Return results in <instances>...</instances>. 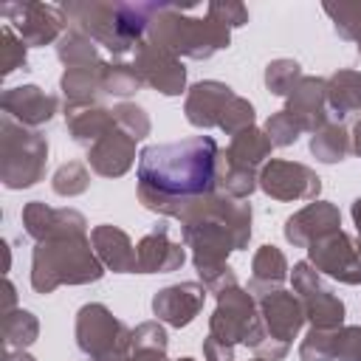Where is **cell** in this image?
I'll return each mask as SVG.
<instances>
[{
    "label": "cell",
    "mask_w": 361,
    "mask_h": 361,
    "mask_svg": "<svg viewBox=\"0 0 361 361\" xmlns=\"http://www.w3.org/2000/svg\"><path fill=\"white\" fill-rule=\"evenodd\" d=\"M0 14L6 25H11L14 34L25 45H34V48L48 45L54 39L59 42L68 25L62 6H48V3H6L0 6Z\"/></svg>",
    "instance_id": "obj_9"
},
{
    "label": "cell",
    "mask_w": 361,
    "mask_h": 361,
    "mask_svg": "<svg viewBox=\"0 0 361 361\" xmlns=\"http://www.w3.org/2000/svg\"><path fill=\"white\" fill-rule=\"evenodd\" d=\"M206 14H212L217 23H223L228 28H240V25L248 23V11H245L243 3H220V0H214V3L206 6Z\"/></svg>",
    "instance_id": "obj_43"
},
{
    "label": "cell",
    "mask_w": 361,
    "mask_h": 361,
    "mask_svg": "<svg viewBox=\"0 0 361 361\" xmlns=\"http://www.w3.org/2000/svg\"><path fill=\"white\" fill-rule=\"evenodd\" d=\"M358 51H361V45H358Z\"/></svg>",
    "instance_id": "obj_50"
},
{
    "label": "cell",
    "mask_w": 361,
    "mask_h": 361,
    "mask_svg": "<svg viewBox=\"0 0 361 361\" xmlns=\"http://www.w3.org/2000/svg\"><path fill=\"white\" fill-rule=\"evenodd\" d=\"M25 42L14 34L11 25H3V45H0V65H3V76L14 73L17 68H25Z\"/></svg>",
    "instance_id": "obj_40"
},
{
    "label": "cell",
    "mask_w": 361,
    "mask_h": 361,
    "mask_svg": "<svg viewBox=\"0 0 361 361\" xmlns=\"http://www.w3.org/2000/svg\"><path fill=\"white\" fill-rule=\"evenodd\" d=\"M54 192L62 195V197H73V195H82L87 186H90V175L82 164L71 161V164H62L56 172H54V180H51Z\"/></svg>",
    "instance_id": "obj_36"
},
{
    "label": "cell",
    "mask_w": 361,
    "mask_h": 361,
    "mask_svg": "<svg viewBox=\"0 0 361 361\" xmlns=\"http://www.w3.org/2000/svg\"><path fill=\"white\" fill-rule=\"evenodd\" d=\"M299 358L302 361H333V330L310 327V333L305 336L299 347Z\"/></svg>",
    "instance_id": "obj_39"
},
{
    "label": "cell",
    "mask_w": 361,
    "mask_h": 361,
    "mask_svg": "<svg viewBox=\"0 0 361 361\" xmlns=\"http://www.w3.org/2000/svg\"><path fill=\"white\" fill-rule=\"evenodd\" d=\"M248 127H254V107H251L248 99L234 93V99L226 104V110L220 116V130H226L228 135H237Z\"/></svg>",
    "instance_id": "obj_37"
},
{
    "label": "cell",
    "mask_w": 361,
    "mask_h": 361,
    "mask_svg": "<svg viewBox=\"0 0 361 361\" xmlns=\"http://www.w3.org/2000/svg\"><path fill=\"white\" fill-rule=\"evenodd\" d=\"M203 355H206V361H234V347L220 341V338H214V336H206Z\"/></svg>",
    "instance_id": "obj_44"
},
{
    "label": "cell",
    "mask_w": 361,
    "mask_h": 361,
    "mask_svg": "<svg viewBox=\"0 0 361 361\" xmlns=\"http://www.w3.org/2000/svg\"><path fill=\"white\" fill-rule=\"evenodd\" d=\"M90 243L96 257L102 259L104 268L116 271V274H135L138 271V257L135 248L130 243V237L116 228V226H96L90 231Z\"/></svg>",
    "instance_id": "obj_24"
},
{
    "label": "cell",
    "mask_w": 361,
    "mask_h": 361,
    "mask_svg": "<svg viewBox=\"0 0 361 361\" xmlns=\"http://www.w3.org/2000/svg\"><path fill=\"white\" fill-rule=\"evenodd\" d=\"M338 226H341L338 209L327 200H316V203H307L305 209H299L296 214H290L285 220V240L293 243V245L307 248L310 243L338 231Z\"/></svg>",
    "instance_id": "obj_15"
},
{
    "label": "cell",
    "mask_w": 361,
    "mask_h": 361,
    "mask_svg": "<svg viewBox=\"0 0 361 361\" xmlns=\"http://www.w3.org/2000/svg\"><path fill=\"white\" fill-rule=\"evenodd\" d=\"M324 14L333 20V28L341 39L361 45V0L355 3H324Z\"/></svg>",
    "instance_id": "obj_33"
},
{
    "label": "cell",
    "mask_w": 361,
    "mask_h": 361,
    "mask_svg": "<svg viewBox=\"0 0 361 361\" xmlns=\"http://www.w3.org/2000/svg\"><path fill=\"white\" fill-rule=\"evenodd\" d=\"M130 341H133V330H127L118 319H113V313L104 305L93 302L76 313V344L93 361L127 350Z\"/></svg>",
    "instance_id": "obj_8"
},
{
    "label": "cell",
    "mask_w": 361,
    "mask_h": 361,
    "mask_svg": "<svg viewBox=\"0 0 361 361\" xmlns=\"http://www.w3.org/2000/svg\"><path fill=\"white\" fill-rule=\"evenodd\" d=\"M299 133H302V127L293 121V116L288 110H279L265 121V135L271 138L274 147H290L299 138Z\"/></svg>",
    "instance_id": "obj_38"
},
{
    "label": "cell",
    "mask_w": 361,
    "mask_h": 361,
    "mask_svg": "<svg viewBox=\"0 0 361 361\" xmlns=\"http://www.w3.org/2000/svg\"><path fill=\"white\" fill-rule=\"evenodd\" d=\"M327 107L344 118L347 113L361 110V73L358 71H336L327 79Z\"/></svg>",
    "instance_id": "obj_28"
},
{
    "label": "cell",
    "mask_w": 361,
    "mask_h": 361,
    "mask_svg": "<svg viewBox=\"0 0 361 361\" xmlns=\"http://www.w3.org/2000/svg\"><path fill=\"white\" fill-rule=\"evenodd\" d=\"M135 257H138V274H169L178 271L186 259L183 245L169 240L166 223H158L147 237H141V243L135 245Z\"/></svg>",
    "instance_id": "obj_20"
},
{
    "label": "cell",
    "mask_w": 361,
    "mask_h": 361,
    "mask_svg": "<svg viewBox=\"0 0 361 361\" xmlns=\"http://www.w3.org/2000/svg\"><path fill=\"white\" fill-rule=\"evenodd\" d=\"M302 79V71H299V62L293 59H274L268 62L265 68V85L274 96H288Z\"/></svg>",
    "instance_id": "obj_35"
},
{
    "label": "cell",
    "mask_w": 361,
    "mask_h": 361,
    "mask_svg": "<svg viewBox=\"0 0 361 361\" xmlns=\"http://www.w3.org/2000/svg\"><path fill=\"white\" fill-rule=\"evenodd\" d=\"M271 147L274 144L265 135V130L248 127V130H243V133H237L231 138L228 149L220 152V161L223 164H231V166H240V169H248V172H257L259 166H265V158L271 155Z\"/></svg>",
    "instance_id": "obj_25"
},
{
    "label": "cell",
    "mask_w": 361,
    "mask_h": 361,
    "mask_svg": "<svg viewBox=\"0 0 361 361\" xmlns=\"http://www.w3.org/2000/svg\"><path fill=\"white\" fill-rule=\"evenodd\" d=\"M259 319H262V327L265 333L279 341V344H288L296 338V333L302 330L305 324V310H302V302L299 296L288 293V290H271L265 296H259Z\"/></svg>",
    "instance_id": "obj_14"
},
{
    "label": "cell",
    "mask_w": 361,
    "mask_h": 361,
    "mask_svg": "<svg viewBox=\"0 0 361 361\" xmlns=\"http://www.w3.org/2000/svg\"><path fill=\"white\" fill-rule=\"evenodd\" d=\"M102 274L104 265L85 231L42 240L31 257V288L37 293H51L59 285H87L102 279Z\"/></svg>",
    "instance_id": "obj_5"
},
{
    "label": "cell",
    "mask_w": 361,
    "mask_h": 361,
    "mask_svg": "<svg viewBox=\"0 0 361 361\" xmlns=\"http://www.w3.org/2000/svg\"><path fill=\"white\" fill-rule=\"evenodd\" d=\"M68 118V133L76 144L82 147H93L99 138H104L107 133H113L118 124H116V116L113 110L102 107V104H93V107H82V110H71L65 113Z\"/></svg>",
    "instance_id": "obj_26"
},
{
    "label": "cell",
    "mask_w": 361,
    "mask_h": 361,
    "mask_svg": "<svg viewBox=\"0 0 361 361\" xmlns=\"http://www.w3.org/2000/svg\"><path fill=\"white\" fill-rule=\"evenodd\" d=\"M3 361H34V358H31V355H28L25 350H8Z\"/></svg>",
    "instance_id": "obj_45"
},
{
    "label": "cell",
    "mask_w": 361,
    "mask_h": 361,
    "mask_svg": "<svg viewBox=\"0 0 361 361\" xmlns=\"http://www.w3.org/2000/svg\"><path fill=\"white\" fill-rule=\"evenodd\" d=\"M102 82H104V93H113V96H133L144 85L135 65H124V62H113V65L107 62Z\"/></svg>",
    "instance_id": "obj_34"
},
{
    "label": "cell",
    "mask_w": 361,
    "mask_h": 361,
    "mask_svg": "<svg viewBox=\"0 0 361 361\" xmlns=\"http://www.w3.org/2000/svg\"><path fill=\"white\" fill-rule=\"evenodd\" d=\"M310 152L322 161V164H338L344 161V155L350 152V135L341 124H324L322 130L313 133L310 138Z\"/></svg>",
    "instance_id": "obj_31"
},
{
    "label": "cell",
    "mask_w": 361,
    "mask_h": 361,
    "mask_svg": "<svg viewBox=\"0 0 361 361\" xmlns=\"http://www.w3.org/2000/svg\"><path fill=\"white\" fill-rule=\"evenodd\" d=\"M209 336L226 341V344H245L251 347L254 353L271 341L265 327H262V319H259V307L254 302V296L248 290H243L240 285L234 288H226L223 293H217V307L209 319Z\"/></svg>",
    "instance_id": "obj_7"
},
{
    "label": "cell",
    "mask_w": 361,
    "mask_h": 361,
    "mask_svg": "<svg viewBox=\"0 0 361 361\" xmlns=\"http://www.w3.org/2000/svg\"><path fill=\"white\" fill-rule=\"evenodd\" d=\"M195 11L197 6L152 3L147 39L169 48L175 56H189V59H209L212 54L228 48L231 28L217 23L212 14L195 17Z\"/></svg>",
    "instance_id": "obj_3"
},
{
    "label": "cell",
    "mask_w": 361,
    "mask_h": 361,
    "mask_svg": "<svg viewBox=\"0 0 361 361\" xmlns=\"http://www.w3.org/2000/svg\"><path fill=\"white\" fill-rule=\"evenodd\" d=\"M180 361H195V358H180Z\"/></svg>",
    "instance_id": "obj_48"
},
{
    "label": "cell",
    "mask_w": 361,
    "mask_h": 361,
    "mask_svg": "<svg viewBox=\"0 0 361 361\" xmlns=\"http://www.w3.org/2000/svg\"><path fill=\"white\" fill-rule=\"evenodd\" d=\"M293 121L302 127V133H316L327 124V79L319 76H302L299 85L288 93L285 107Z\"/></svg>",
    "instance_id": "obj_16"
},
{
    "label": "cell",
    "mask_w": 361,
    "mask_h": 361,
    "mask_svg": "<svg viewBox=\"0 0 361 361\" xmlns=\"http://www.w3.org/2000/svg\"><path fill=\"white\" fill-rule=\"evenodd\" d=\"M23 226H25L28 237L42 243V240L62 237V234H79V231H85L87 223L73 209H51L45 203L34 200V203H28L23 209Z\"/></svg>",
    "instance_id": "obj_19"
},
{
    "label": "cell",
    "mask_w": 361,
    "mask_h": 361,
    "mask_svg": "<svg viewBox=\"0 0 361 361\" xmlns=\"http://www.w3.org/2000/svg\"><path fill=\"white\" fill-rule=\"evenodd\" d=\"M113 116H116V124H118V130H124L130 138H144V135H149V118H147V113L138 107V104H118L116 110H113Z\"/></svg>",
    "instance_id": "obj_41"
},
{
    "label": "cell",
    "mask_w": 361,
    "mask_h": 361,
    "mask_svg": "<svg viewBox=\"0 0 361 361\" xmlns=\"http://www.w3.org/2000/svg\"><path fill=\"white\" fill-rule=\"evenodd\" d=\"M234 99V90L223 82H214V79H206V82H197L189 87V96H186V121L192 127H220V116L226 110V104Z\"/></svg>",
    "instance_id": "obj_21"
},
{
    "label": "cell",
    "mask_w": 361,
    "mask_h": 361,
    "mask_svg": "<svg viewBox=\"0 0 361 361\" xmlns=\"http://www.w3.org/2000/svg\"><path fill=\"white\" fill-rule=\"evenodd\" d=\"M183 243L192 248V262L209 293H223L237 285L226 257L240 251L251 240V203H240L228 195H212L197 200L180 217Z\"/></svg>",
    "instance_id": "obj_2"
},
{
    "label": "cell",
    "mask_w": 361,
    "mask_h": 361,
    "mask_svg": "<svg viewBox=\"0 0 361 361\" xmlns=\"http://www.w3.org/2000/svg\"><path fill=\"white\" fill-rule=\"evenodd\" d=\"M39 336V322L28 310H8L3 313V344L8 350H25Z\"/></svg>",
    "instance_id": "obj_32"
},
{
    "label": "cell",
    "mask_w": 361,
    "mask_h": 361,
    "mask_svg": "<svg viewBox=\"0 0 361 361\" xmlns=\"http://www.w3.org/2000/svg\"><path fill=\"white\" fill-rule=\"evenodd\" d=\"M293 290L299 293L305 319L310 327L319 330H338L344 322V305L341 299L322 282L319 271L310 262H296L293 265Z\"/></svg>",
    "instance_id": "obj_10"
},
{
    "label": "cell",
    "mask_w": 361,
    "mask_h": 361,
    "mask_svg": "<svg viewBox=\"0 0 361 361\" xmlns=\"http://www.w3.org/2000/svg\"><path fill=\"white\" fill-rule=\"evenodd\" d=\"M350 138H353V152L361 158V121L353 127V135H350Z\"/></svg>",
    "instance_id": "obj_46"
},
{
    "label": "cell",
    "mask_w": 361,
    "mask_h": 361,
    "mask_svg": "<svg viewBox=\"0 0 361 361\" xmlns=\"http://www.w3.org/2000/svg\"><path fill=\"white\" fill-rule=\"evenodd\" d=\"M333 361H361V327L333 330Z\"/></svg>",
    "instance_id": "obj_42"
},
{
    "label": "cell",
    "mask_w": 361,
    "mask_h": 361,
    "mask_svg": "<svg viewBox=\"0 0 361 361\" xmlns=\"http://www.w3.org/2000/svg\"><path fill=\"white\" fill-rule=\"evenodd\" d=\"M310 265L344 285H361V237L353 240L341 228L307 245Z\"/></svg>",
    "instance_id": "obj_11"
},
{
    "label": "cell",
    "mask_w": 361,
    "mask_h": 361,
    "mask_svg": "<svg viewBox=\"0 0 361 361\" xmlns=\"http://www.w3.org/2000/svg\"><path fill=\"white\" fill-rule=\"evenodd\" d=\"M56 96H48L42 87L37 85H20V87H11L3 93L0 99V107H3V116L20 121L23 127H39L45 121L54 118L56 113Z\"/></svg>",
    "instance_id": "obj_17"
},
{
    "label": "cell",
    "mask_w": 361,
    "mask_h": 361,
    "mask_svg": "<svg viewBox=\"0 0 361 361\" xmlns=\"http://www.w3.org/2000/svg\"><path fill=\"white\" fill-rule=\"evenodd\" d=\"M135 158V138H130L124 130H113L104 138H99L87 149V164L102 178H118L133 166Z\"/></svg>",
    "instance_id": "obj_22"
},
{
    "label": "cell",
    "mask_w": 361,
    "mask_h": 361,
    "mask_svg": "<svg viewBox=\"0 0 361 361\" xmlns=\"http://www.w3.org/2000/svg\"><path fill=\"white\" fill-rule=\"evenodd\" d=\"M104 65H107V62L87 65V68H68V71L62 73L59 90H62V96H65V113L99 104V99H102V93H104V82H102Z\"/></svg>",
    "instance_id": "obj_23"
},
{
    "label": "cell",
    "mask_w": 361,
    "mask_h": 361,
    "mask_svg": "<svg viewBox=\"0 0 361 361\" xmlns=\"http://www.w3.org/2000/svg\"><path fill=\"white\" fill-rule=\"evenodd\" d=\"M56 56L59 62L68 68H87V65H99V51L93 45V39L87 34H82L79 28H68L59 42H56Z\"/></svg>",
    "instance_id": "obj_29"
},
{
    "label": "cell",
    "mask_w": 361,
    "mask_h": 361,
    "mask_svg": "<svg viewBox=\"0 0 361 361\" xmlns=\"http://www.w3.org/2000/svg\"><path fill=\"white\" fill-rule=\"evenodd\" d=\"M220 180V147L212 135L149 144L138 152V200L158 214L180 217L212 197Z\"/></svg>",
    "instance_id": "obj_1"
},
{
    "label": "cell",
    "mask_w": 361,
    "mask_h": 361,
    "mask_svg": "<svg viewBox=\"0 0 361 361\" xmlns=\"http://www.w3.org/2000/svg\"><path fill=\"white\" fill-rule=\"evenodd\" d=\"M133 361H166V330L158 322H144L133 330Z\"/></svg>",
    "instance_id": "obj_30"
},
{
    "label": "cell",
    "mask_w": 361,
    "mask_h": 361,
    "mask_svg": "<svg viewBox=\"0 0 361 361\" xmlns=\"http://www.w3.org/2000/svg\"><path fill=\"white\" fill-rule=\"evenodd\" d=\"M48 141L20 121H0V180L6 189H28L45 175Z\"/></svg>",
    "instance_id": "obj_6"
},
{
    "label": "cell",
    "mask_w": 361,
    "mask_h": 361,
    "mask_svg": "<svg viewBox=\"0 0 361 361\" xmlns=\"http://www.w3.org/2000/svg\"><path fill=\"white\" fill-rule=\"evenodd\" d=\"M62 11L73 28L104 45L113 56H124L147 39L152 3H68Z\"/></svg>",
    "instance_id": "obj_4"
},
{
    "label": "cell",
    "mask_w": 361,
    "mask_h": 361,
    "mask_svg": "<svg viewBox=\"0 0 361 361\" xmlns=\"http://www.w3.org/2000/svg\"><path fill=\"white\" fill-rule=\"evenodd\" d=\"M206 288L197 282H180V285H169L164 290H158L152 296V313L172 324V327H186L203 307L206 299Z\"/></svg>",
    "instance_id": "obj_18"
},
{
    "label": "cell",
    "mask_w": 361,
    "mask_h": 361,
    "mask_svg": "<svg viewBox=\"0 0 361 361\" xmlns=\"http://www.w3.org/2000/svg\"><path fill=\"white\" fill-rule=\"evenodd\" d=\"M353 223H355V228H358V237H361V197L353 203Z\"/></svg>",
    "instance_id": "obj_47"
},
{
    "label": "cell",
    "mask_w": 361,
    "mask_h": 361,
    "mask_svg": "<svg viewBox=\"0 0 361 361\" xmlns=\"http://www.w3.org/2000/svg\"><path fill=\"white\" fill-rule=\"evenodd\" d=\"M251 282H248V293H271V290H279V285L285 282L288 276V259L285 254L276 248V245H262L257 254H254V262H251Z\"/></svg>",
    "instance_id": "obj_27"
},
{
    "label": "cell",
    "mask_w": 361,
    "mask_h": 361,
    "mask_svg": "<svg viewBox=\"0 0 361 361\" xmlns=\"http://www.w3.org/2000/svg\"><path fill=\"white\" fill-rule=\"evenodd\" d=\"M254 361H262V358H254Z\"/></svg>",
    "instance_id": "obj_49"
},
{
    "label": "cell",
    "mask_w": 361,
    "mask_h": 361,
    "mask_svg": "<svg viewBox=\"0 0 361 361\" xmlns=\"http://www.w3.org/2000/svg\"><path fill=\"white\" fill-rule=\"evenodd\" d=\"M133 65L141 73L144 85L155 87L164 96H178L186 87V68L180 65V59L169 48H164L152 39H144L135 48V62Z\"/></svg>",
    "instance_id": "obj_12"
},
{
    "label": "cell",
    "mask_w": 361,
    "mask_h": 361,
    "mask_svg": "<svg viewBox=\"0 0 361 361\" xmlns=\"http://www.w3.org/2000/svg\"><path fill=\"white\" fill-rule=\"evenodd\" d=\"M259 189L274 200H313L322 189V180L305 164L268 161L259 169Z\"/></svg>",
    "instance_id": "obj_13"
}]
</instances>
